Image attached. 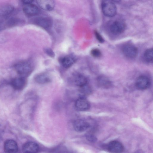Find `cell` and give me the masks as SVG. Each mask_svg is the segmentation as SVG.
I'll return each instance as SVG.
<instances>
[{
  "mask_svg": "<svg viewBox=\"0 0 153 153\" xmlns=\"http://www.w3.org/2000/svg\"><path fill=\"white\" fill-rule=\"evenodd\" d=\"M91 53V55L95 57H100L101 56L100 51L97 48H94L92 49Z\"/></svg>",
  "mask_w": 153,
  "mask_h": 153,
  "instance_id": "44dd1931",
  "label": "cell"
},
{
  "mask_svg": "<svg viewBox=\"0 0 153 153\" xmlns=\"http://www.w3.org/2000/svg\"><path fill=\"white\" fill-rule=\"evenodd\" d=\"M35 22L37 25L44 28L49 27L52 24L51 20L47 17L38 18L35 20Z\"/></svg>",
  "mask_w": 153,
  "mask_h": 153,
  "instance_id": "ac0fdd59",
  "label": "cell"
},
{
  "mask_svg": "<svg viewBox=\"0 0 153 153\" xmlns=\"http://www.w3.org/2000/svg\"><path fill=\"white\" fill-rule=\"evenodd\" d=\"M4 148L6 153H17L18 150L17 143L12 140H9L5 141Z\"/></svg>",
  "mask_w": 153,
  "mask_h": 153,
  "instance_id": "8fae6325",
  "label": "cell"
},
{
  "mask_svg": "<svg viewBox=\"0 0 153 153\" xmlns=\"http://www.w3.org/2000/svg\"><path fill=\"white\" fill-rule=\"evenodd\" d=\"M150 80L147 76H141L136 79L135 85L138 89L144 90L148 88L150 86Z\"/></svg>",
  "mask_w": 153,
  "mask_h": 153,
  "instance_id": "ba28073f",
  "label": "cell"
},
{
  "mask_svg": "<svg viewBox=\"0 0 153 153\" xmlns=\"http://www.w3.org/2000/svg\"><path fill=\"white\" fill-rule=\"evenodd\" d=\"M36 2L40 7L47 11L52 10L55 6V2L52 0H39Z\"/></svg>",
  "mask_w": 153,
  "mask_h": 153,
  "instance_id": "9a60e30c",
  "label": "cell"
},
{
  "mask_svg": "<svg viewBox=\"0 0 153 153\" xmlns=\"http://www.w3.org/2000/svg\"><path fill=\"white\" fill-rule=\"evenodd\" d=\"M101 7L103 13L108 17H113L116 13V7L114 3L111 1H103L101 4Z\"/></svg>",
  "mask_w": 153,
  "mask_h": 153,
  "instance_id": "7a4b0ae2",
  "label": "cell"
},
{
  "mask_svg": "<svg viewBox=\"0 0 153 153\" xmlns=\"http://www.w3.org/2000/svg\"><path fill=\"white\" fill-rule=\"evenodd\" d=\"M73 125L75 130L78 132L84 131L90 126V124L88 122L81 119L76 120L74 122Z\"/></svg>",
  "mask_w": 153,
  "mask_h": 153,
  "instance_id": "30bf717a",
  "label": "cell"
},
{
  "mask_svg": "<svg viewBox=\"0 0 153 153\" xmlns=\"http://www.w3.org/2000/svg\"><path fill=\"white\" fill-rule=\"evenodd\" d=\"M106 147L108 151L111 153H122L124 149L122 144L116 140L110 142Z\"/></svg>",
  "mask_w": 153,
  "mask_h": 153,
  "instance_id": "5b68a950",
  "label": "cell"
},
{
  "mask_svg": "<svg viewBox=\"0 0 153 153\" xmlns=\"http://www.w3.org/2000/svg\"><path fill=\"white\" fill-rule=\"evenodd\" d=\"M26 83V80L25 77L20 76L15 78L11 82V85L15 89L20 90L23 89Z\"/></svg>",
  "mask_w": 153,
  "mask_h": 153,
  "instance_id": "5bb4252c",
  "label": "cell"
},
{
  "mask_svg": "<svg viewBox=\"0 0 153 153\" xmlns=\"http://www.w3.org/2000/svg\"><path fill=\"white\" fill-rule=\"evenodd\" d=\"M6 27L4 21H0V31Z\"/></svg>",
  "mask_w": 153,
  "mask_h": 153,
  "instance_id": "484cf974",
  "label": "cell"
},
{
  "mask_svg": "<svg viewBox=\"0 0 153 153\" xmlns=\"http://www.w3.org/2000/svg\"><path fill=\"white\" fill-rule=\"evenodd\" d=\"M13 10L14 7L11 5L0 6V21H4L8 19Z\"/></svg>",
  "mask_w": 153,
  "mask_h": 153,
  "instance_id": "8992f818",
  "label": "cell"
},
{
  "mask_svg": "<svg viewBox=\"0 0 153 153\" xmlns=\"http://www.w3.org/2000/svg\"><path fill=\"white\" fill-rule=\"evenodd\" d=\"M24 4H28L32 3L33 1V0H25L22 1Z\"/></svg>",
  "mask_w": 153,
  "mask_h": 153,
  "instance_id": "4316f807",
  "label": "cell"
},
{
  "mask_svg": "<svg viewBox=\"0 0 153 153\" xmlns=\"http://www.w3.org/2000/svg\"><path fill=\"white\" fill-rule=\"evenodd\" d=\"M35 80L37 83L43 84L50 82L51 78L48 74L42 73L36 75L35 77Z\"/></svg>",
  "mask_w": 153,
  "mask_h": 153,
  "instance_id": "2e32d148",
  "label": "cell"
},
{
  "mask_svg": "<svg viewBox=\"0 0 153 153\" xmlns=\"http://www.w3.org/2000/svg\"><path fill=\"white\" fill-rule=\"evenodd\" d=\"M126 28V25L121 20H116L111 25L110 30L111 32L114 35H118L122 33Z\"/></svg>",
  "mask_w": 153,
  "mask_h": 153,
  "instance_id": "3957f363",
  "label": "cell"
},
{
  "mask_svg": "<svg viewBox=\"0 0 153 153\" xmlns=\"http://www.w3.org/2000/svg\"><path fill=\"white\" fill-rule=\"evenodd\" d=\"M87 139L89 142L91 143H94L97 140V138L94 135L90 134H87L86 135Z\"/></svg>",
  "mask_w": 153,
  "mask_h": 153,
  "instance_id": "7402d4cb",
  "label": "cell"
},
{
  "mask_svg": "<svg viewBox=\"0 0 153 153\" xmlns=\"http://www.w3.org/2000/svg\"><path fill=\"white\" fill-rule=\"evenodd\" d=\"M17 73L21 76L25 77L29 75L32 71V66L31 64L27 61L19 62L14 66Z\"/></svg>",
  "mask_w": 153,
  "mask_h": 153,
  "instance_id": "6da1fadb",
  "label": "cell"
},
{
  "mask_svg": "<svg viewBox=\"0 0 153 153\" xmlns=\"http://www.w3.org/2000/svg\"><path fill=\"white\" fill-rule=\"evenodd\" d=\"M75 106L76 109L79 111H85L88 110L90 105L87 99L84 97L81 96L76 101Z\"/></svg>",
  "mask_w": 153,
  "mask_h": 153,
  "instance_id": "52a82bcc",
  "label": "cell"
},
{
  "mask_svg": "<svg viewBox=\"0 0 153 153\" xmlns=\"http://www.w3.org/2000/svg\"><path fill=\"white\" fill-rule=\"evenodd\" d=\"M153 59V50L152 48L146 50L143 55V59L144 61L147 62H152Z\"/></svg>",
  "mask_w": 153,
  "mask_h": 153,
  "instance_id": "ffe728a7",
  "label": "cell"
},
{
  "mask_svg": "<svg viewBox=\"0 0 153 153\" xmlns=\"http://www.w3.org/2000/svg\"><path fill=\"white\" fill-rule=\"evenodd\" d=\"M122 51L124 55L126 57L130 59L136 57L138 53L137 48L130 44H126L124 46Z\"/></svg>",
  "mask_w": 153,
  "mask_h": 153,
  "instance_id": "277c9868",
  "label": "cell"
},
{
  "mask_svg": "<svg viewBox=\"0 0 153 153\" xmlns=\"http://www.w3.org/2000/svg\"><path fill=\"white\" fill-rule=\"evenodd\" d=\"M80 88L81 92L82 94H86L91 92V89L87 86V85Z\"/></svg>",
  "mask_w": 153,
  "mask_h": 153,
  "instance_id": "603a6c76",
  "label": "cell"
},
{
  "mask_svg": "<svg viewBox=\"0 0 153 153\" xmlns=\"http://www.w3.org/2000/svg\"><path fill=\"white\" fill-rule=\"evenodd\" d=\"M23 10L25 14L30 16L36 15L39 12L37 6L32 3L24 4Z\"/></svg>",
  "mask_w": 153,
  "mask_h": 153,
  "instance_id": "7c38bea8",
  "label": "cell"
},
{
  "mask_svg": "<svg viewBox=\"0 0 153 153\" xmlns=\"http://www.w3.org/2000/svg\"><path fill=\"white\" fill-rule=\"evenodd\" d=\"M39 150L38 144L34 142H29L25 143L22 147L24 153H37Z\"/></svg>",
  "mask_w": 153,
  "mask_h": 153,
  "instance_id": "4fadbf2b",
  "label": "cell"
},
{
  "mask_svg": "<svg viewBox=\"0 0 153 153\" xmlns=\"http://www.w3.org/2000/svg\"><path fill=\"white\" fill-rule=\"evenodd\" d=\"M75 59L74 57L67 55L62 58L60 60V62L64 68H68L75 63Z\"/></svg>",
  "mask_w": 153,
  "mask_h": 153,
  "instance_id": "e0dca14e",
  "label": "cell"
},
{
  "mask_svg": "<svg viewBox=\"0 0 153 153\" xmlns=\"http://www.w3.org/2000/svg\"><path fill=\"white\" fill-rule=\"evenodd\" d=\"M94 34L96 39L100 42L102 43L104 42V41L103 39L98 32L96 30L95 31Z\"/></svg>",
  "mask_w": 153,
  "mask_h": 153,
  "instance_id": "cb8c5ba5",
  "label": "cell"
},
{
  "mask_svg": "<svg viewBox=\"0 0 153 153\" xmlns=\"http://www.w3.org/2000/svg\"><path fill=\"white\" fill-rule=\"evenodd\" d=\"M97 82L100 87L104 88H108L111 87L112 84L111 81L104 76H101L98 77Z\"/></svg>",
  "mask_w": 153,
  "mask_h": 153,
  "instance_id": "d6986e66",
  "label": "cell"
},
{
  "mask_svg": "<svg viewBox=\"0 0 153 153\" xmlns=\"http://www.w3.org/2000/svg\"><path fill=\"white\" fill-rule=\"evenodd\" d=\"M73 82L76 86L81 88L88 84V80L86 77L82 74L76 73L73 74L72 77Z\"/></svg>",
  "mask_w": 153,
  "mask_h": 153,
  "instance_id": "9c48e42d",
  "label": "cell"
},
{
  "mask_svg": "<svg viewBox=\"0 0 153 153\" xmlns=\"http://www.w3.org/2000/svg\"><path fill=\"white\" fill-rule=\"evenodd\" d=\"M46 52L51 57H53L54 55V54L53 51L49 48H47L45 50Z\"/></svg>",
  "mask_w": 153,
  "mask_h": 153,
  "instance_id": "d4e9b609",
  "label": "cell"
}]
</instances>
